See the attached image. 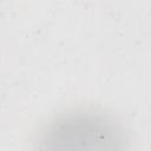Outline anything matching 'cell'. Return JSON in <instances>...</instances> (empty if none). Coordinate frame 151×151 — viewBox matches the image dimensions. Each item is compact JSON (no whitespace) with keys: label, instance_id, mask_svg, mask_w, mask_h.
Instances as JSON below:
<instances>
[{"label":"cell","instance_id":"1","mask_svg":"<svg viewBox=\"0 0 151 151\" xmlns=\"http://www.w3.org/2000/svg\"><path fill=\"white\" fill-rule=\"evenodd\" d=\"M34 151H127V137L113 118L76 110L52 119L40 131Z\"/></svg>","mask_w":151,"mask_h":151}]
</instances>
